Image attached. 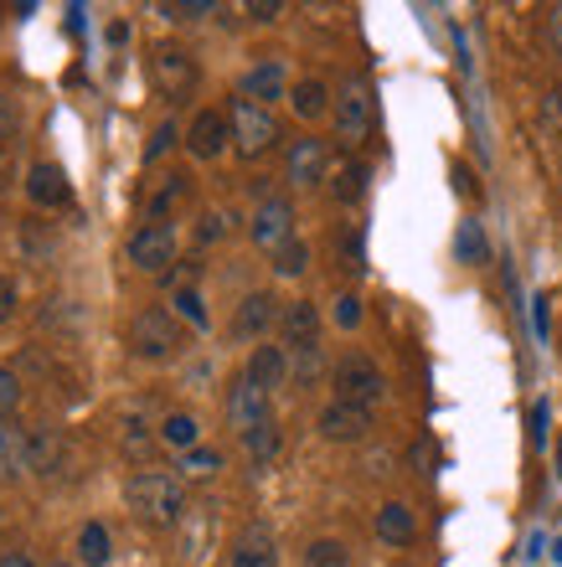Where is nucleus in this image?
Listing matches in <instances>:
<instances>
[{
	"mask_svg": "<svg viewBox=\"0 0 562 567\" xmlns=\"http://www.w3.org/2000/svg\"><path fill=\"white\" fill-rule=\"evenodd\" d=\"M124 506L145 526H176L186 511V480L171 470H140L124 480Z\"/></svg>",
	"mask_w": 562,
	"mask_h": 567,
	"instance_id": "f257e3e1",
	"label": "nucleus"
},
{
	"mask_svg": "<svg viewBox=\"0 0 562 567\" xmlns=\"http://www.w3.org/2000/svg\"><path fill=\"white\" fill-rule=\"evenodd\" d=\"M227 124H233V145L243 161H258V155H268V150L279 145L274 109L253 104V99H233V104H227Z\"/></svg>",
	"mask_w": 562,
	"mask_h": 567,
	"instance_id": "f03ea898",
	"label": "nucleus"
},
{
	"mask_svg": "<svg viewBox=\"0 0 562 567\" xmlns=\"http://www.w3.org/2000/svg\"><path fill=\"white\" fill-rule=\"evenodd\" d=\"M130 351L140 361H165L181 351V320L165 305H145L130 320Z\"/></svg>",
	"mask_w": 562,
	"mask_h": 567,
	"instance_id": "7ed1b4c3",
	"label": "nucleus"
},
{
	"mask_svg": "<svg viewBox=\"0 0 562 567\" xmlns=\"http://www.w3.org/2000/svg\"><path fill=\"white\" fill-rule=\"evenodd\" d=\"M330 114H336V135L346 140V145H361V140L371 135V120H377V99H371V83L361 73H351L346 83L336 89V104H330Z\"/></svg>",
	"mask_w": 562,
	"mask_h": 567,
	"instance_id": "20e7f679",
	"label": "nucleus"
},
{
	"mask_svg": "<svg viewBox=\"0 0 562 567\" xmlns=\"http://www.w3.org/2000/svg\"><path fill=\"white\" fill-rule=\"evenodd\" d=\"M336 398L340 403H356V408H377L387 398V377L382 367L371 357H361V351H351V357L336 361Z\"/></svg>",
	"mask_w": 562,
	"mask_h": 567,
	"instance_id": "39448f33",
	"label": "nucleus"
},
{
	"mask_svg": "<svg viewBox=\"0 0 562 567\" xmlns=\"http://www.w3.org/2000/svg\"><path fill=\"white\" fill-rule=\"evenodd\" d=\"M196 58L181 42H161L150 52V83L165 93V99H186L196 89Z\"/></svg>",
	"mask_w": 562,
	"mask_h": 567,
	"instance_id": "423d86ee",
	"label": "nucleus"
},
{
	"mask_svg": "<svg viewBox=\"0 0 562 567\" xmlns=\"http://www.w3.org/2000/svg\"><path fill=\"white\" fill-rule=\"evenodd\" d=\"M176 227L171 223H145L140 233L130 238V248H124V258H130L140 274H165L171 264H176Z\"/></svg>",
	"mask_w": 562,
	"mask_h": 567,
	"instance_id": "0eeeda50",
	"label": "nucleus"
},
{
	"mask_svg": "<svg viewBox=\"0 0 562 567\" xmlns=\"http://www.w3.org/2000/svg\"><path fill=\"white\" fill-rule=\"evenodd\" d=\"M248 233H253V248H264V254L274 258L284 243H295V207H289L284 196H264L258 212H253Z\"/></svg>",
	"mask_w": 562,
	"mask_h": 567,
	"instance_id": "6e6552de",
	"label": "nucleus"
},
{
	"mask_svg": "<svg viewBox=\"0 0 562 567\" xmlns=\"http://www.w3.org/2000/svg\"><path fill=\"white\" fill-rule=\"evenodd\" d=\"M227 429L243 439V433L253 429H264V423H274V403H268V392L264 388H253L248 377H237L233 388H227Z\"/></svg>",
	"mask_w": 562,
	"mask_h": 567,
	"instance_id": "1a4fd4ad",
	"label": "nucleus"
},
{
	"mask_svg": "<svg viewBox=\"0 0 562 567\" xmlns=\"http://www.w3.org/2000/svg\"><path fill=\"white\" fill-rule=\"evenodd\" d=\"M315 429H320V439H330V444H361V439L371 433V408H356V403L330 398V403L320 408Z\"/></svg>",
	"mask_w": 562,
	"mask_h": 567,
	"instance_id": "9d476101",
	"label": "nucleus"
},
{
	"mask_svg": "<svg viewBox=\"0 0 562 567\" xmlns=\"http://www.w3.org/2000/svg\"><path fill=\"white\" fill-rule=\"evenodd\" d=\"M326 165H330L326 140L305 135V140H295V145H289V155H284V181H289V186H299V192H310V186H320V181H326Z\"/></svg>",
	"mask_w": 562,
	"mask_h": 567,
	"instance_id": "9b49d317",
	"label": "nucleus"
},
{
	"mask_svg": "<svg viewBox=\"0 0 562 567\" xmlns=\"http://www.w3.org/2000/svg\"><path fill=\"white\" fill-rule=\"evenodd\" d=\"M227 145H233V124H227V109H202V114L186 124V150H192L196 161H217Z\"/></svg>",
	"mask_w": 562,
	"mask_h": 567,
	"instance_id": "f8f14e48",
	"label": "nucleus"
},
{
	"mask_svg": "<svg viewBox=\"0 0 562 567\" xmlns=\"http://www.w3.org/2000/svg\"><path fill=\"white\" fill-rule=\"evenodd\" d=\"M279 315H284V305L268 295V289L243 295V305H237V315H233V336L237 341H258V336H268V330L279 326Z\"/></svg>",
	"mask_w": 562,
	"mask_h": 567,
	"instance_id": "ddd939ff",
	"label": "nucleus"
},
{
	"mask_svg": "<svg viewBox=\"0 0 562 567\" xmlns=\"http://www.w3.org/2000/svg\"><path fill=\"white\" fill-rule=\"evenodd\" d=\"M27 196H31V207H47V212H58L73 202V186H68V171H62L58 161H37L27 171Z\"/></svg>",
	"mask_w": 562,
	"mask_h": 567,
	"instance_id": "4468645a",
	"label": "nucleus"
},
{
	"mask_svg": "<svg viewBox=\"0 0 562 567\" xmlns=\"http://www.w3.org/2000/svg\"><path fill=\"white\" fill-rule=\"evenodd\" d=\"M227 567H279V542H274V532L268 526H243L233 537V547H227Z\"/></svg>",
	"mask_w": 562,
	"mask_h": 567,
	"instance_id": "2eb2a0df",
	"label": "nucleus"
},
{
	"mask_svg": "<svg viewBox=\"0 0 562 567\" xmlns=\"http://www.w3.org/2000/svg\"><path fill=\"white\" fill-rule=\"evenodd\" d=\"M237 99H253V104H274V99H289V78H284V62L279 58H264L253 62L243 83H237Z\"/></svg>",
	"mask_w": 562,
	"mask_h": 567,
	"instance_id": "dca6fc26",
	"label": "nucleus"
},
{
	"mask_svg": "<svg viewBox=\"0 0 562 567\" xmlns=\"http://www.w3.org/2000/svg\"><path fill=\"white\" fill-rule=\"evenodd\" d=\"M21 475H31V429L16 419H0V480L11 485Z\"/></svg>",
	"mask_w": 562,
	"mask_h": 567,
	"instance_id": "f3484780",
	"label": "nucleus"
},
{
	"mask_svg": "<svg viewBox=\"0 0 562 567\" xmlns=\"http://www.w3.org/2000/svg\"><path fill=\"white\" fill-rule=\"evenodd\" d=\"M243 377H248L253 388H264L268 398H274V392L289 382V351H284V346H253Z\"/></svg>",
	"mask_w": 562,
	"mask_h": 567,
	"instance_id": "a211bd4d",
	"label": "nucleus"
},
{
	"mask_svg": "<svg viewBox=\"0 0 562 567\" xmlns=\"http://www.w3.org/2000/svg\"><path fill=\"white\" fill-rule=\"evenodd\" d=\"M155 439H161V449H171V454H192V449L202 444V423H196V413H186V408H171V413H161V423H155Z\"/></svg>",
	"mask_w": 562,
	"mask_h": 567,
	"instance_id": "6ab92c4d",
	"label": "nucleus"
},
{
	"mask_svg": "<svg viewBox=\"0 0 562 567\" xmlns=\"http://www.w3.org/2000/svg\"><path fill=\"white\" fill-rule=\"evenodd\" d=\"M279 330H284V351H295V346L320 341V310H315L310 299H295V305H284Z\"/></svg>",
	"mask_w": 562,
	"mask_h": 567,
	"instance_id": "aec40b11",
	"label": "nucleus"
},
{
	"mask_svg": "<svg viewBox=\"0 0 562 567\" xmlns=\"http://www.w3.org/2000/svg\"><path fill=\"white\" fill-rule=\"evenodd\" d=\"M119 444H124V454H130V460H145L150 449L161 444V439H155V433H150V408L145 403H134L130 413H124V419H119Z\"/></svg>",
	"mask_w": 562,
	"mask_h": 567,
	"instance_id": "412c9836",
	"label": "nucleus"
},
{
	"mask_svg": "<svg viewBox=\"0 0 562 567\" xmlns=\"http://www.w3.org/2000/svg\"><path fill=\"white\" fill-rule=\"evenodd\" d=\"M377 537H382V542H392V547H408V542L418 537L413 511L402 506V501H387V506L377 511Z\"/></svg>",
	"mask_w": 562,
	"mask_h": 567,
	"instance_id": "4be33fe9",
	"label": "nucleus"
},
{
	"mask_svg": "<svg viewBox=\"0 0 562 567\" xmlns=\"http://www.w3.org/2000/svg\"><path fill=\"white\" fill-rule=\"evenodd\" d=\"M330 89L320 83V78H299L295 89H289V109H295L299 120H320V114H330Z\"/></svg>",
	"mask_w": 562,
	"mask_h": 567,
	"instance_id": "5701e85b",
	"label": "nucleus"
},
{
	"mask_svg": "<svg viewBox=\"0 0 562 567\" xmlns=\"http://www.w3.org/2000/svg\"><path fill=\"white\" fill-rule=\"evenodd\" d=\"M223 449H207V444H196L192 454H181L176 460V475L186 480V485H202V480H217L223 475Z\"/></svg>",
	"mask_w": 562,
	"mask_h": 567,
	"instance_id": "b1692460",
	"label": "nucleus"
},
{
	"mask_svg": "<svg viewBox=\"0 0 562 567\" xmlns=\"http://www.w3.org/2000/svg\"><path fill=\"white\" fill-rule=\"evenodd\" d=\"M454 258H459V264H470V269H480V264H490L486 227L474 223V217H464V223L454 227Z\"/></svg>",
	"mask_w": 562,
	"mask_h": 567,
	"instance_id": "393cba45",
	"label": "nucleus"
},
{
	"mask_svg": "<svg viewBox=\"0 0 562 567\" xmlns=\"http://www.w3.org/2000/svg\"><path fill=\"white\" fill-rule=\"evenodd\" d=\"M68 454H62V439L58 429H37L31 433V475H58Z\"/></svg>",
	"mask_w": 562,
	"mask_h": 567,
	"instance_id": "a878e982",
	"label": "nucleus"
},
{
	"mask_svg": "<svg viewBox=\"0 0 562 567\" xmlns=\"http://www.w3.org/2000/svg\"><path fill=\"white\" fill-rule=\"evenodd\" d=\"M186 192H192V176L186 171H176V176H165V186H155V196L145 202V212H150V223H165L171 212L186 202Z\"/></svg>",
	"mask_w": 562,
	"mask_h": 567,
	"instance_id": "bb28decb",
	"label": "nucleus"
},
{
	"mask_svg": "<svg viewBox=\"0 0 562 567\" xmlns=\"http://www.w3.org/2000/svg\"><path fill=\"white\" fill-rule=\"evenodd\" d=\"M367 161H340L336 165V181H330V192H336L340 207H356L361 196H367Z\"/></svg>",
	"mask_w": 562,
	"mask_h": 567,
	"instance_id": "cd10ccee",
	"label": "nucleus"
},
{
	"mask_svg": "<svg viewBox=\"0 0 562 567\" xmlns=\"http://www.w3.org/2000/svg\"><path fill=\"white\" fill-rule=\"evenodd\" d=\"M320 372H326V351H320V341L295 346V351H289V377H295L299 388H315Z\"/></svg>",
	"mask_w": 562,
	"mask_h": 567,
	"instance_id": "c85d7f7f",
	"label": "nucleus"
},
{
	"mask_svg": "<svg viewBox=\"0 0 562 567\" xmlns=\"http://www.w3.org/2000/svg\"><path fill=\"white\" fill-rule=\"evenodd\" d=\"M305 567H351V547L336 537H320L305 547Z\"/></svg>",
	"mask_w": 562,
	"mask_h": 567,
	"instance_id": "c756f323",
	"label": "nucleus"
},
{
	"mask_svg": "<svg viewBox=\"0 0 562 567\" xmlns=\"http://www.w3.org/2000/svg\"><path fill=\"white\" fill-rule=\"evenodd\" d=\"M78 557L89 567H104L109 563V532L99 522H89L83 532H78Z\"/></svg>",
	"mask_w": 562,
	"mask_h": 567,
	"instance_id": "7c9ffc66",
	"label": "nucleus"
},
{
	"mask_svg": "<svg viewBox=\"0 0 562 567\" xmlns=\"http://www.w3.org/2000/svg\"><path fill=\"white\" fill-rule=\"evenodd\" d=\"M310 269V243H284L279 254H274V274H279V279H299V274Z\"/></svg>",
	"mask_w": 562,
	"mask_h": 567,
	"instance_id": "2f4dec72",
	"label": "nucleus"
},
{
	"mask_svg": "<svg viewBox=\"0 0 562 567\" xmlns=\"http://www.w3.org/2000/svg\"><path fill=\"white\" fill-rule=\"evenodd\" d=\"M227 233H233V212H227V207H212V212H202V217H196V243H202V248L223 243Z\"/></svg>",
	"mask_w": 562,
	"mask_h": 567,
	"instance_id": "473e14b6",
	"label": "nucleus"
},
{
	"mask_svg": "<svg viewBox=\"0 0 562 567\" xmlns=\"http://www.w3.org/2000/svg\"><path fill=\"white\" fill-rule=\"evenodd\" d=\"M243 449H248L253 464H268L274 454H279V423H264V429L243 433Z\"/></svg>",
	"mask_w": 562,
	"mask_h": 567,
	"instance_id": "72a5a7b5",
	"label": "nucleus"
},
{
	"mask_svg": "<svg viewBox=\"0 0 562 567\" xmlns=\"http://www.w3.org/2000/svg\"><path fill=\"white\" fill-rule=\"evenodd\" d=\"M171 315H176V320H186L192 330H207V305H202V295H196V289H176V295H171Z\"/></svg>",
	"mask_w": 562,
	"mask_h": 567,
	"instance_id": "f704fd0d",
	"label": "nucleus"
},
{
	"mask_svg": "<svg viewBox=\"0 0 562 567\" xmlns=\"http://www.w3.org/2000/svg\"><path fill=\"white\" fill-rule=\"evenodd\" d=\"M336 254H340V269H346V274H361V269H367V248H361V227H346V233H340Z\"/></svg>",
	"mask_w": 562,
	"mask_h": 567,
	"instance_id": "c9c22d12",
	"label": "nucleus"
},
{
	"mask_svg": "<svg viewBox=\"0 0 562 567\" xmlns=\"http://www.w3.org/2000/svg\"><path fill=\"white\" fill-rule=\"evenodd\" d=\"M165 21H202V16H217L223 6L217 0H171V6H155Z\"/></svg>",
	"mask_w": 562,
	"mask_h": 567,
	"instance_id": "e433bc0d",
	"label": "nucleus"
},
{
	"mask_svg": "<svg viewBox=\"0 0 562 567\" xmlns=\"http://www.w3.org/2000/svg\"><path fill=\"white\" fill-rule=\"evenodd\" d=\"M176 140H181V124L176 120H161V124H155V130H150V145H145V165H155L165 150H176Z\"/></svg>",
	"mask_w": 562,
	"mask_h": 567,
	"instance_id": "4c0bfd02",
	"label": "nucleus"
},
{
	"mask_svg": "<svg viewBox=\"0 0 562 567\" xmlns=\"http://www.w3.org/2000/svg\"><path fill=\"white\" fill-rule=\"evenodd\" d=\"M330 315H336L340 330H356V326H361V299H356V295H336V310H330Z\"/></svg>",
	"mask_w": 562,
	"mask_h": 567,
	"instance_id": "58836bf2",
	"label": "nucleus"
},
{
	"mask_svg": "<svg viewBox=\"0 0 562 567\" xmlns=\"http://www.w3.org/2000/svg\"><path fill=\"white\" fill-rule=\"evenodd\" d=\"M548 423H552V403L537 398L532 403V449H548Z\"/></svg>",
	"mask_w": 562,
	"mask_h": 567,
	"instance_id": "ea45409f",
	"label": "nucleus"
},
{
	"mask_svg": "<svg viewBox=\"0 0 562 567\" xmlns=\"http://www.w3.org/2000/svg\"><path fill=\"white\" fill-rule=\"evenodd\" d=\"M16 403H21V382H16V372L0 367V419H11Z\"/></svg>",
	"mask_w": 562,
	"mask_h": 567,
	"instance_id": "a19ab883",
	"label": "nucleus"
},
{
	"mask_svg": "<svg viewBox=\"0 0 562 567\" xmlns=\"http://www.w3.org/2000/svg\"><path fill=\"white\" fill-rule=\"evenodd\" d=\"M542 120H548L552 140H558V150H562V89H552L548 99H542Z\"/></svg>",
	"mask_w": 562,
	"mask_h": 567,
	"instance_id": "79ce46f5",
	"label": "nucleus"
},
{
	"mask_svg": "<svg viewBox=\"0 0 562 567\" xmlns=\"http://www.w3.org/2000/svg\"><path fill=\"white\" fill-rule=\"evenodd\" d=\"M243 11H248V21H279V16H284V0H248Z\"/></svg>",
	"mask_w": 562,
	"mask_h": 567,
	"instance_id": "37998d69",
	"label": "nucleus"
},
{
	"mask_svg": "<svg viewBox=\"0 0 562 567\" xmlns=\"http://www.w3.org/2000/svg\"><path fill=\"white\" fill-rule=\"evenodd\" d=\"M532 330H537V341H548V295L532 299Z\"/></svg>",
	"mask_w": 562,
	"mask_h": 567,
	"instance_id": "c03bdc74",
	"label": "nucleus"
},
{
	"mask_svg": "<svg viewBox=\"0 0 562 567\" xmlns=\"http://www.w3.org/2000/svg\"><path fill=\"white\" fill-rule=\"evenodd\" d=\"M11 315H16V284L6 279V274H0V326H6Z\"/></svg>",
	"mask_w": 562,
	"mask_h": 567,
	"instance_id": "a18cd8bd",
	"label": "nucleus"
},
{
	"mask_svg": "<svg viewBox=\"0 0 562 567\" xmlns=\"http://www.w3.org/2000/svg\"><path fill=\"white\" fill-rule=\"evenodd\" d=\"M11 135H16V104L6 99V93H0V145H6Z\"/></svg>",
	"mask_w": 562,
	"mask_h": 567,
	"instance_id": "49530a36",
	"label": "nucleus"
},
{
	"mask_svg": "<svg viewBox=\"0 0 562 567\" xmlns=\"http://www.w3.org/2000/svg\"><path fill=\"white\" fill-rule=\"evenodd\" d=\"M548 31H552V47L562 52V6H552L548 11Z\"/></svg>",
	"mask_w": 562,
	"mask_h": 567,
	"instance_id": "de8ad7c7",
	"label": "nucleus"
},
{
	"mask_svg": "<svg viewBox=\"0 0 562 567\" xmlns=\"http://www.w3.org/2000/svg\"><path fill=\"white\" fill-rule=\"evenodd\" d=\"M0 567H37V563H31L27 553H6V557H0Z\"/></svg>",
	"mask_w": 562,
	"mask_h": 567,
	"instance_id": "09e8293b",
	"label": "nucleus"
},
{
	"mask_svg": "<svg viewBox=\"0 0 562 567\" xmlns=\"http://www.w3.org/2000/svg\"><path fill=\"white\" fill-rule=\"evenodd\" d=\"M552 563H562V542H558V553H552Z\"/></svg>",
	"mask_w": 562,
	"mask_h": 567,
	"instance_id": "8fccbe9b",
	"label": "nucleus"
},
{
	"mask_svg": "<svg viewBox=\"0 0 562 567\" xmlns=\"http://www.w3.org/2000/svg\"><path fill=\"white\" fill-rule=\"evenodd\" d=\"M558 475H562V444H558Z\"/></svg>",
	"mask_w": 562,
	"mask_h": 567,
	"instance_id": "3c124183",
	"label": "nucleus"
},
{
	"mask_svg": "<svg viewBox=\"0 0 562 567\" xmlns=\"http://www.w3.org/2000/svg\"><path fill=\"white\" fill-rule=\"evenodd\" d=\"M47 567H73V563H47Z\"/></svg>",
	"mask_w": 562,
	"mask_h": 567,
	"instance_id": "603ef678",
	"label": "nucleus"
}]
</instances>
